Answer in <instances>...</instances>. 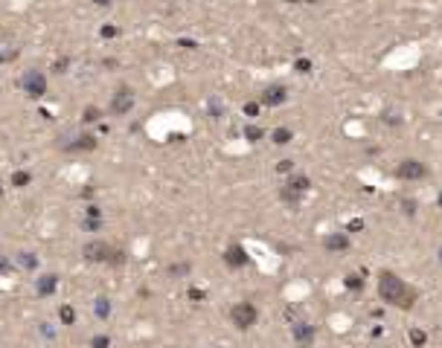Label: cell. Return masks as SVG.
<instances>
[{
  "instance_id": "obj_4",
  "label": "cell",
  "mask_w": 442,
  "mask_h": 348,
  "mask_svg": "<svg viewBox=\"0 0 442 348\" xmlns=\"http://www.w3.org/2000/svg\"><path fill=\"white\" fill-rule=\"evenodd\" d=\"M82 255L87 261H114V249H111L108 241H87Z\"/></svg>"
},
{
  "instance_id": "obj_31",
  "label": "cell",
  "mask_w": 442,
  "mask_h": 348,
  "mask_svg": "<svg viewBox=\"0 0 442 348\" xmlns=\"http://www.w3.org/2000/svg\"><path fill=\"white\" fill-rule=\"evenodd\" d=\"M291 168H294V166H291V160H282V163L276 166V171H291Z\"/></svg>"
},
{
  "instance_id": "obj_6",
  "label": "cell",
  "mask_w": 442,
  "mask_h": 348,
  "mask_svg": "<svg viewBox=\"0 0 442 348\" xmlns=\"http://www.w3.org/2000/svg\"><path fill=\"white\" fill-rule=\"evenodd\" d=\"M396 174H399V180H422L428 174V168L419 160H405V163H399Z\"/></svg>"
},
{
  "instance_id": "obj_20",
  "label": "cell",
  "mask_w": 442,
  "mask_h": 348,
  "mask_svg": "<svg viewBox=\"0 0 442 348\" xmlns=\"http://www.w3.org/2000/svg\"><path fill=\"white\" fill-rule=\"evenodd\" d=\"M244 136H247L250 142H259V139H262V128H256V125H247V128H244Z\"/></svg>"
},
{
  "instance_id": "obj_15",
  "label": "cell",
  "mask_w": 442,
  "mask_h": 348,
  "mask_svg": "<svg viewBox=\"0 0 442 348\" xmlns=\"http://www.w3.org/2000/svg\"><path fill=\"white\" fill-rule=\"evenodd\" d=\"M58 319H61V325H73V322H76V311H73L70 305H61V308H58Z\"/></svg>"
},
{
  "instance_id": "obj_2",
  "label": "cell",
  "mask_w": 442,
  "mask_h": 348,
  "mask_svg": "<svg viewBox=\"0 0 442 348\" xmlns=\"http://www.w3.org/2000/svg\"><path fill=\"white\" fill-rule=\"evenodd\" d=\"M20 84H23V93H26L29 99H41V96L47 93V76L38 73V70H26L23 79H20Z\"/></svg>"
},
{
  "instance_id": "obj_16",
  "label": "cell",
  "mask_w": 442,
  "mask_h": 348,
  "mask_svg": "<svg viewBox=\"0 0 442 348\" xmlns=\"http://www.w3.org/2000/svg\"><path fill=\"white\" fill-rule=\"evenodd\" d=\"M29 180H32V174H29V171H12V186H17V189L29 186Z\"/></svg>"
},
{
  "instance_id": "obj_22",
  "label": "cell",
  "mask_w": 442,
  "mask_h": 348,
  "mask_svg": "<svg viewBox=\"0 0 442 348\" xmlns=\"http://www.w3.org/2000/svg\"><path fill=\"white\" fill-rule=\"evenodd\" d=\"M425 340L428 337L422 331H410V343H413V346H425Z\"/></svg>"
},
{
  "instance_id": "obj_13",
  "label": "cell",
  "mask_w": 442,
  "mask_h": 348,
  "mask_svg": "<svg viewBox=\"0 0 442 348\" xmlns=\"http://www.w3.org/2000/svg\"><path fill=\"white\" fill-rule=\"evenodd\" d=\"M15 261H17V267H23V270H35V267H38V258H35L32 252H17Z\"/></svg>"
},
{
  "instance_id": "obj_33",
  "label": "cell",
  "mask_w": 442,
  "mask_h": 348,
  "mask_svg": "<svg viewBox=\"0 0 442 348\" xmlns=\"http://www.w3.org/2000/svg\"><path fill=\"white\" fill-rule=\"evenodd\" d=\"M17 52H0V64H3V61H9V58H15Z\"/></svg>"
},
{
  "instance_id": "obj_23",
  "label": "cell",
  "mask_w": 442,
  "mask_h": 348,
  "mask_svg": "<svg viewBox=\"0 0 442 348\" xmlns=\"http://www.w3.org/2000/svg\"><path fill=\"white\" fill-rule=\"evenodd\" d=\"M244 114L256 116V114H259V105H256V102H247V105H244Z\"/></svg>"
},
{
  "instance_id": "obj_30",
  "label": "cell",
  "mask_w": 442,
  "mask_h": 348,
  "mask_svg": "<svg viewBox=\"0 0 442 348\" xmlns=\"http://www.w3.org/2000/svg\"><path fill=\"white\" fill-rule=\"evenodd\" d=\"M308 70H311L308 61H297V73H308Z\"/></svg>"
},
{
  "instance_id": "obj_27",
  "label": "cell",
  "mask_w": 442,
  "mask_h": 348,
  "mask_svg": "<svg viewBox=\"0 0 442 348\" xmlns=\"http://www.w3.org/2000/svg\"><path fill=\"white\" fill-rule=\"evenodd\" d=\"M52 70H55V73H64V70H67V58H61V61H55V67H52Z\"/></svg>"
},
{
  "instance_id": "obj_36",
  "label": "cell",
  "mask_w": 442,
  "mask_h": 348,
  "mask_svg": "<svg viewBox=\"0 0 442 348\" xmlns=\"http://www.w3.org/2000/svg\"><path fill=\"white\" fill-rule=\"evenodd\" d=\"M440 206H442V195H440Z\"/></svg>"
},
{
  "instance_id": "obj_8",
  "label": "cell",
  "mask_w": 442,
  "mask_h": 348,
  "mask_svg": "<svg viewBox=\"0 0 442 348\" xmlns=\"http://www.w3.org/2000/svg\"><path fill=\"white\" fill-rule=\"evenodd\" d=\"M55 287H58V276H55V273H47V276H41V279L35 282L38 296H52V293H55Z\"/></svg>"
},
{
  "instance_id": "obj_17",
  "label": "cell",
  "mask_w": 442,
  "mask_h": 348,
  "mask_svg": "<svg viewBox=\"0 0 442 348\" xmlns=\"http://www.w3.org/2000/svg\"><path fill=\"white\" fill-rule=\"evenodd\" d=\"M288 186H291V189H297V192H306V189H308V177H303V174H294V177L288 180Z\"/></svg>"
},
{
  "instance_id": "obj_5",
  "label": "cell",
  "mask_w": 442,
  "mask_h": 348,
  "mask_svg": "<svg viewBox=\"0 0 442 348\" xmlns=\"http://www.w3.org/2000/svg\"><path fill=\"white\" fill-rule=\"evenodd\" d=\"M131 108H134V93H131L128 87H119L117 93H114V99H111V114L125 116Z\"/></svg>"
},
{
  "instance_id": "obj_18",
  "label": "cell",
  "mask_w": 442,
  "mask_h": 348,
  "mask_svg": "<svg viewBox=\"0 0 442 348\" xmlns=\"http://www.w3.org/2000/svg\"><path fill=\"white\" fill-rule=\"evenodd\" d=\"M273 142H276V145L291 142V131H288V128H276V131H273Z\"/></svg>"
},
{
  "instance_id": "obj_25",
  "label": "cell",
  "mask_w": 442,
  "mask_h": 348,
  "mask_svg": "<svg viewBox=\"0 0 442 348\" xmlns=\"http://www.w3.org/2000/svg\"><path fill=\"white\" fill-rule=\"evenodd\" d=\"M85 230H99V218H87V221H85Z\"/></svg>"
},
{
  "instance_id": "obj_10",
  "label": "cell",
  "mask_w": 442,
  "mask_h": 348,
  "mask_svg": "<svg viewBox=\"0 0 442 348\" xmlns=\"http://www.w3.org/2000/svg\"><path fill=\"white\" fill-rule=\"evenodd\" d=\"M294 340H297V346H311V340H314V328L306 325V322H297V325H294Z\"/></svg>"
},
{
  "instance_id": "obj_11",
  "label": "cell",
  "mask_w": 442,
  "mask_h": 348,
  "mask_svg": "<svg viewBox=\"0 0 442 348\" xmlns=\"http://www.w3.org/2000/svg\"><path fill=\"white\" fill-rule=\"evenodd\" d=\"M96 148V136H79L76 142H64V151H93Z\"/></svg>"
},
{
  "instance_id": "obj_1",
  "label": "cell",
  "mask_w": 442,
  "mask_h": 348,
  "mask_svg": "<svg viewBox=\"0 0 442 348\" xmlns=\"http://www.w3.org/2000/svg\"><path fill=\"white\" fill-rule=\"evenodd\" d=\"M378 296L384 299L387 305L410 308V305L416 302V290L408 287V284L402 282L399 276H393V273H381V279H378Z\"/></svg>"
},
{
  "instance_id": "obj_32",
  "label": "cell",
  "mask_w": 442,
  "mask_h": 348,
  "mask_svg": "<svg viewBox=\"0 0 442 348\" xmlns=\"http://www.w3.org/2000/svg\"><path fill=\"white\" fill-rule=\"evenodd\" d=\"M87 218H99V206H87Z\"/></svg>"
},
{
  "instance_id": "obj_34",
  "label": "cell",
  "mask_w": 442,
  "mask_h": 348,
  "mask_svg": "<svg viewBox=\"0 0 442 348\" xmlns=\"http://www.w3.org/2000/svg\"><path fill=\"white\" fill-rule=\"evenodd\" d=\"M93 3H96V6H108V3H111V0H93Z\"/></svg>"
},
{
  "instance_id": "obj_14",
  "label": "cell",
  "mask_w": 442,
  "mask_h": 348,
  "mask_svg": "<svg viewBox=\"0 0 442 348\" xmlns=\"http://www.w3.org/2000/svg\"><path fill=\"white\" fill-rule=\"evenodd\" d=\"M93 311H96L99 319H108V316H111V302H108L105 296H99L96 299V305H93Z\"/></svg>"
},
{
  "instance_id": "obj_3",
  "label": "cell",
  "mask_w": 442,
  "mask_h": 348,
  "mask_svg": "<svg viewBox=\"0 0 442 348\" xmlns=\"http://www.w3.org/2000/svg\"><path fill=\"white\" fill-rule=\"evenodd\" d=\"M230 319H233L236 328H250V325H256V319H259V311H256L250 302H238V305H233V311H230Z\"/></svg>"
},
{
  "instance_id": "obj_29",
  "label": "cell",
  "mask_w": 442,
  "mask_h": 348,
  "mask_svg": "<svg viewBox=\"0 0 442 348\" xmlns=\"http://www.w3.org/2000/svg\"><path fill=\"white\" fill-rule=\"evenodd\" d=\"M114 35H117L114 26H102V38H114Z\"/></svg>"
},
{
  "instance_id": "obj_7",
  "label": "cell",
  "mask_w": 442,
  "mask_h": 348,
  "mask_svg": "<svg viewBox=\"0 0 442 348\" xmlns=\"http://www.w3.org/2000/svg\"><path fill=\"white\" fill-rule=\"evenodd\" d=\"M262 105H271V108H276V105H282L285 102V87L282 84H273V87H268L265 93H262Z\"/></svg>"
},
{
  "instance_id": "obj_35",
  "label": "cell",
  "mask_w": 442,
  "mask_h": 348,
  "mask_svg": "<svg viewBox=\"0 0 442 348\" xmlns=\"http://www.w3.org/2000/svg\"><path fill=\"white\" fill-rule=\"evenodd\" d=\"M0 198H3V186H0Z\"/></svg>"
},
{
  "instance_id": "obj_19",
  "label": "cell",
  "mask_w": 442,
  "mask_h": 348,
  "mask_svg": "<svg viewBox=\"0 0 442 348\" xmlns=\"http://www.w3.org/2000/svg\"><path fill=\"white\" fill-rule=\"evenodd\" d=\"M90 346L93 348H111V337H108V334H96V337L90 340Z\"/></svg>"
},
{
  "instance_id": "obj_26",
  "label": "cell",
  "mask_w": 442,
  "mask_h": 348,
  "mask_svg": "<svg viewBox=\"0 0 442 348\" xmlns=\"http://www.w3.org/2000/svg\"><path fill=\"white\" fill-rule=\"evenodd\" d=\"M346 284H349V287H361V276H349V279H346Z\"/></svg>"
},
{
  "instance_id": "obj_12",
  "label": "cell",
  "mask_w": 442,
  "mask_h": 348,
  "mask_svg": "<svg viewBox=\"0 0 442 348\" xmlns=\"http://www.w3.org/2000/svg\"><path fill=\"white\" fill-rule=\"evenodd\" d=\"M346 247H349V238L343 232H335V235L326 238V249H332V252H343Z\"/></svg>"
},
{
  "instance_id": "obj_21",
  "label": "cell",
  "mask_w": 442,
  "mask_h": 348,
  "mask_svg": "<svg viewBox=\"0 0 442 348\" xmlns=\"http://www.w3.org/2000/svg\"><path fill=\"white\" fill-rule=\"evenodd\" d=\"M82 119H85V122H96V119H99V108H87L85 114H82Z\"/></svg>"
},
{
  "instance_id": "obj_24",
  "label": "cell",
  "mask_w": 442,
  "mask_h": 348,
  "mask_svg": "<svg viewBox=\"0 0 442 348\" xmlns=\"http://www.w3.org/2000/svg\"><path fill=\"white\" fill-rule=\"evenodd\" d=\"M187 270H189V264H175V267H169L172 276H178V273H187Z\"/></svg>"
},
{
  "instance_id": "obj_9",
  "label": "cell",
  "mask_w": 442,
  "mask_h": 348,
  "mask_svg": "<svg viewBox=\"0 0 442 348\" xmlns=\"http://www.w3.org/2000/svg\"><path fill=\"white\" fill-rule=\"evenodd\" d=\"M224 261H227V264L230 267H244L247 264V252H244V247H230L227 249V252H224Z\"/></svg>"
},
{
  "instance_id": "obj_28",
  "label": "cell",
  "mask_w": 442,
  "mask_h": 348,
  "mask_svg": "<svg viewBox=\"0 0 442 348\" xmlns=\"http://www.w3.org/2000/svg\"><path fill=\"white\" fill-rule=\"evenodd\" d=\"M9 267H12V261H9V258H6V255H0V273H6V270H9Z\"/></svg>"
}]
</instances>
